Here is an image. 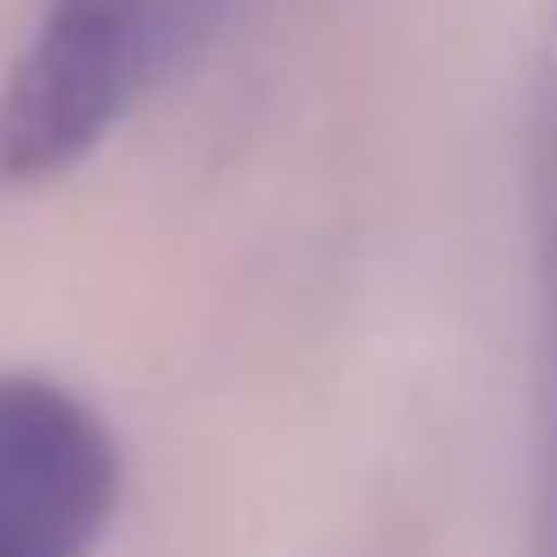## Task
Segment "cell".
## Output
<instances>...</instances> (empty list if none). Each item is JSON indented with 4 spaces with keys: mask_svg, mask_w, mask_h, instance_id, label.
<instances>
[{
    "mask_svg": "<svg viewBox=\"0 0 557 557\" xmlns=\"http://www.w3.org/2000/svg\"><path fill=\"white\" fill-rule=\"evenodd\" d=\"M112 505L106 420L47 374H0V557H86Z\"/></svg>",
    "mask_w": 557,
    "mask_h": 557,
    "instance_id": "obj_2",
    "label": "cell"
},
{
    "mask_svg": "<svg viewBox=\"0 0 557 557\" xmlns=\"http://www.w3.org/2000/svg\"><path fill=\"white\" fill-rule=\"evenodd\" d=\"M223 0H47L0 86V184H47L171 73Z\"/></svg>",
    "mask_w": 557,
    "mask_h": 557,
    "instance_id": "obj_1",
    "label": "cell"
},
{
    "mask_svg": "<svg viewBox=\"0 0 557 557\" xmlns=\"http://www.w3.org/2000/svg\"><path fill=\"white\" fill-rule=\"evenodd\" d=\"M537 275H544V407H537V485H531V557H557V92L537 145Z\"/></svg>",
    "mask_w": 557,
    "mask_h": 557,
    "instance_id": "obj_3",
    "label": "cell"
}]
</instances>
